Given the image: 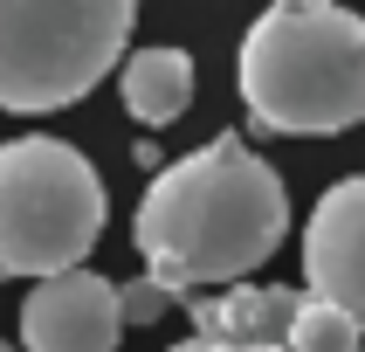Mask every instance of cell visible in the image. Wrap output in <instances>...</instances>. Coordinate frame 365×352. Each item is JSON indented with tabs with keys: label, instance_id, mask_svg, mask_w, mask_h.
Returning <instances> with one entry per match:
<instances>
[{
	"label": "cell",
	"instance_id": "52a82bcc",
	"mask_svg": "<svg viewBox=\"0 0 365 352\" xmlns=\"http://www.w3.org/2000/svg\"><path fill=\"white\" fill-rule=\"evenodd\" d=\"M297 311H304V290H289V283H235V290L186 297L193 338H214V346H235V352L289 346V325H297Z\"/></svg>",
	"mask_w": 365,
	"mask_h": 352
},
{
	"label": "cell",
	"instance_id": "7c38bea8",
	"mask_svg": "<svg viewBox=\"0 0 365 352\" xmlns=\"http://www.w3.org/2000/svg\"><path fill=\"white\" fill-rule=\"evenodd\" d=\"M0 352H21V346H7V338H0Z\"/></svg>",
	"mask_w": 365,
	"mask_h": 352
},
{
	"label": "cell",
	"instance_id": "277c9868",
	"mask_svg": "<svg viewBox=\"0 0 365 352\" xmlns=\"http://www.w3.org/2000/svg\"><path fill=\"white\" fill-rule=\"evenodd\" d=\"M131 0H0V111L41 118L131 56Z\"/></svg>",
	"mask_w": 365,
	"mask_h": 352
},
{
	"label": "cell",
	"instance_id": "6da1fadb",
	"mask_svg": "<svg viewBox=\"0 0 365 352\" xmlns=\"http://www.w3.org/2000/svg\"><path fill=\"white\" fill-rule=\"evenodd\" d=\"M289 193L276 166L242 139L221 131L186 159H165L152 173L131 221V242L145 256V276L165 283L173 297H207V290L248 283L283 248Z\"/></svg>",
	"mask_w": 365,
	"mask_h": 352
},
{
	"label": "cell",
	"instance_id": "9c48e42d",
	"mask_svg": "<svg viewBox=\"0 0 365 352\" xmlns=\"http://www.w3.org/2000/svg\"><path fill=\"white\" fill-rule=\"evenodd\" d=\"M289 352H365V325H359V318H345L338 304L304 297L297 325H289Z\"/></svg>",
	"mask_w": 365,
	"mask_h": 352
},
{
	"label": "cell",
	"instance_id": "ba28073f",
	"mask_svg": "<svg viewBox=\"0 0 365 352\" xmlns=\"http://www.w3.org/2000/svg\"><path fill=\"white\" fill-rule=\"evenodd\" d=\"M118 90H124V111L138 124H173L193 104V56L173 49V41H152V49H131L118 69Z\"/></svg>",
	"mask_w": 365,
	"mask_h": 352
},
{
	"label": "cell",
	"instance_id": "3957f363",
	"mask_svg": "<svg viewBox=\"0 0 365 352\" xmlns=\"http://www.w3.org/2000/svg\"><path fill=\"white\" fill-rule=\"evenodd\" d=\"M103 180L69 139L28 131L0 145V276H69L103 235Z\"/></svg>",
	"mask_w": 365,
	"mask_h": 352
},
{
	"label": "cell",
	"instance_id": "5b68a950",
	"mask_svg": "<svg viewBox=\"0 0 365 352\" xmlns=\"http://www.w3.org/2000/svg\"><path fill=\"white\" fill-rule=\"evenodd\" d=\"M124 304L118 283L97 269L48 276L21 297V352H118Z\"/></svg>",
	"mask_w": 365,
	"mask_h": 352
},
{
	"label": "cell",
	"instance_id": "7a4b0ae2",
	"mask_svg": "<svg viewBox=\"0 0 365 352\" xmlns=\"http://www.w3.org/2000/svg\"><path fill=\"white\" fill-rule=\"evenodd\" d=\"M235 83L262 131L331 139L365 118V21L338 0H276L248 21Z\"/></svg>",
	"mask_w": 365,
	"mask_h": 352
},
{
	"label": "cell",
	"instance_id": "8992f818",
	"mask_svg": "<svg viewBox=\"0 0 365 352\" xmlns=\"http://www.w3.org/2000/svg\"><path fill=\"white\" fill-rule=\"evenodd\" d=\"M304 297L365 325V173L324 186L304 221Z\"/></svg>",
	"mask_w": 365,
	"mask_h": 352
},
{
	"label": "cell",
	"instance_id": "8fae6325",
	"mask_svg": "<svg viewBox=\"0 0 365 352\" xmlns=\"http://www.w3.org/2000/svg\"><path fill=\"white\" fill-rule=\"evenodd\" d=\"M165 352H235V346H214V338H180V346H165Z\"/></svg>",
	"mask_w": 365,
	"mask_h": 352
},
{
	"label": "cell",
	"instance_id": "30bf717a",
	"mask_svg": "<svg viewBox=\"0 0 365 352\" xmlns=\"http://www.w3.org/2000/svg\"><path fill=\"white\" fill-rule=\"evenodd\" d=\"M118 304H124V325H152V318H165L173 290L152 283V276H131V283H118Z\"/></svg>",
	"mask_w": 365,
	"mask_h": 352
},
{
	"label": "cell",
	"instance_id": "4fadbf2b",
	"mask_svg": "<svg viewBox=\"0 0 365 352\" xmlns=\"http://www.w3.org/2000/svg\"><path fill=\"white\" fill-rule=\"evenodd\" d=\"M269 352H289V346H269Z\"/></svg>",
	"mask_w": 365,
	"mask_h": 352
}]
</instances>
